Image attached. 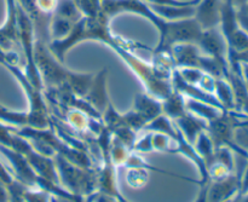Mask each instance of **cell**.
<instances>
[{
  "mask_svg": "<svg viewBox=\"0 0 248 202\" xmlns=\"http://www.w3.org/2000/svg\"><path fill=\"white\" fill-rule=\"evenodd\" d=\"M21 196L26 202H50L51 194L43 189L21 186Z\"/></svg>",
  "mask_w": 248,
  "mask_h": 202,
  "instance_id": "13",
  "label": "cell"
},
{
  "mask_svg": "<svg viewBox=\"0 0 248 202\" xmlns=\"http://www.w3.org/2000/svg\"><path fill=\"white\" fill-rule=\"evenodd\" d=\"M172 121H173L174 125L177 126V128L181 131L183 137L186 138L191 145L194 144L199 133L207 130V121H206L205 119L200 118V116L195 115V114L190 113V111H188V113L184 114L183 116Z\"/></svg>",
  "mask_w": 248,
  "mask_h": 202,
  "instance_id": "6",
  "label": "cell"
},
{
  "mask_svg": "<svg viewBox=\"0 0 248 202\" xmlns=\"http://www.w3.org/2000/svg\"><path fill=\"white\" fill-rule=\"evenodd\" d=\"M84 200H79V199L63 198V196H57V195H51L50 202H84Z\"/></svg>",
  "mask_w": 248,
  "mask_h": 202,
  "instance_id": "19",
  "label": "cell"
},
{
  "mask_svg": "<svg viewBox=\"0 0 248 202\" xmlns=\"http://www.w3.org/2000/svg\"><path fill=\"white\" fill-rule=\"evenodd\" d=\"M237 111H241V114H244V115L248 116V96L244 99V102H242L241 106L239 107Z\"/></svg>",
  "mask_w": 248,
  "mask_h": 202,
  "instance_id": "21",
  "label": "cell"
},
{
  "mask_svg": "<svg viewBox=\"0 0 248 202\" xmlns=\"http://www.w3.org/2000/svg\"><path fill=\"white\" fill-rule=\"evenodd\" d=\"M162 104V114L170 118L171 120L181 118L184 114L188 113L186 107V98L183 94H181L177 91H172L164 101H161Z\"/></svg>",
  "mask_w": 248,
  "mask_h": 202,
  "instance_id": "8",
  "label": "cell"
},
{
  "mask_svg": "<svg viewBox=\"0 0 248 202\" xmlns=\"http://www.w3.org/2000/svg\"><path fill=\"white\" fill-rule=\"evenodd\" d=\"M206 186L207 202H227L239 195L240 177L232 173L219 181H210Z\"/></svg>",
  "mask_w": 248,
  "mask_h": 202,
  "instance_id": "3",
  "label": "cell"
},
{
  "mask_svg": "<svg viewBox=\"0 0 248 202\" xmlns=\"http://www.w3.org/2000/svg\"><path fill=\"white\" fill-rule=\"evenodd\" d=\"M53 15L68 19L73 23H77L82 17L81 11L73 0H58Z\"/></svg>",
  "mask_w": 248,
  "mask_h": 202,
  "instance_id": "10",
  "label": "cell"
},
{
  "mask_svg": "<svg viewBox=\"0 0 248 202\" xmlns=\"http://www.w3.org/2000/svg\"><path fill=\"white\" fill-rule=\"evenodd\" d=\"M222 0H200L195 6L194 19L203 29L218 28L220 24Z\"/></svg>",
  "mask_w": 248,
  "mask_h": 202,
  "instance_id": "5",
  "label": "cell"
},
{
  "mask_svg": "<svg viewBox=\"0 0 248 202\" xmlns=\"http://www.w3.org/2000/svg\"><path fill=\"white\" fill-rule=\"evenodd\" d=\"M246 81V80H245ZM246 86H247V91H248V81H246Z\"/></svg>",
  "mask_w": 248,
  "mask_h": 202,
  "instance_id": "23",
  "label": "cell"
},
{
  "mask_svg": "<svg viewBox=\"0 0 248 202\" xmlns=\"http://www.w3.org/2000/svg\"><path fill=\"white\" fill-rule=\"evenodd\" d=\"M228 1L232 2V6H234L236 10H241L242 7L246 6V4L248 2V0H228Z\"/></svg>",
  "mask_w": 248,
  "mask_h": 202,
  "instance_id": "20",
  "label": "cell"
},
{
  "mask_svg": "<svg viewBox=\"0 0 248 202\" xmlns=\"http://www.w3.org/2000/svg\"><path fill=\"white\" fill-rule=\"evenodd\" d=\"M248 194V165L244 172V176L242 178H240V190H239V195L244 196Z\"/></svg>",
  "mask_w": 248,
  "mask_h": 202,
  "instance_id": "17",
  "label": "cell"
},
{
  "mask_svg": "<svg viewBox=\"0 0 248 202\" xmlns=\"http://www.w3.org/2000/svg\"><path fill=\"white\" fill-rule=\"evenodd\" d=\"M18 2L17 0H6L7 15L4 26L0 27V48L6 52L15 51V48L21 47L19 41V28H18Z\"/></svg>",
  "mask_w": 248,
  "mask_h": 202,
  "instance_id": "2",
  "label": "cell"
},
{
  "mask_svg": "<svg viewBox=\"0 0 248 202\" xmlns=\"http://www.w3.org/2000/svg\"><path fill=\"white\" fill-rule=\"evenodd\" d=\"M148 181H149V173L147 172V169H138V167L128 169L127 174H126V182L131 188H143L147 186Z\"/></svg>",
  "mask_w": 248,
  "mask_h": 202,
  "instance_id": "12",
  "label": "cell"
},
{
  "mask_svg": "<svg viewBox=\"0 0 248 202\" xmlns=\"http://www.w3.org/2000/svg\"><path fill=\"white\" fill-rule=\"evenodd\" d=\"M236 18H237V24H239L240 28H241L242 31H244L248 35V14H246L244 10H237Z\"/></svg>",
  "mask_w": 248,
  "mask_h": 202,
  "instance_id": "16",
  "label": "cell"
},
{
  "mask_svg": "<svg viewBox=\"0 0 248 202\" xmlns=\"http://www.w3.org/2000/svg\"><path fill=\"white\" fill-rule=\"evenodd\" d=\"M133 111L138 114L143 120L148 124L154 120L159 115L162 114V104L161 101L154 98L150 94H137L135 99V107Z\"/></svg>",
  "mask_w": 248,
  "mask_h": 202,
  "instance_id": "7",
  "label": "cell"
},
{
  "mask_svg": "<svg viewBox=\"0 0 248 202\" xmlns=\"http://www.w3.org/2000/svg\"><path fill=\"white\" fill-rule=\"evenodd\" d=\"M53 160L61 186L68 193L84 199L97 193L96 170L78 166L61 155H55Z\"/></svg>",
  "mask_w": 248,
  "mask_h": 202,
  "instance_id": "1",
  "label": "cell"
},
{
  "mask_svg": "<svg viewBox=\"0 0 248 202\" xmlns=\"http://www.w3.org/2000/svg\"><path fill=\"white\" fill-rule=\"evenodd\" d=\"M241 10H244V11L246 12V14H248V2H247V4H246V6H245V7H242Z\"/></svg>",
  "mask_w": 248,
  "mask_h": 202,
  "instance_id": "22",
  "label": "cell"
},
{
  "mask_svg": "<svg viewBox=\"0 0 248 202\" xmlns=\"http://www.w3.org/2000/svg\"><path fill=\"white\" fill-rule=\"evenodd\" d=\"M224 110H235V94L232 87L227 79H216L215 92H213Z\"/></svg>",
  "mask_w": 248,
  "mask_h": 202,
  "instance_id": "9",
  "label": "cell"
},
{
  "mask_svg": "<svg viewBox=\"0 0 248 202\" xmlns=\"http://www.w3.org/2000/svg\"><path fill=\"white\" fill-rule=\"evenodd\" d=\"M82 99L101 115L104 113L109 104L108 94H107V69L101 70L98 74L94 75L91 86Z\"/></svg>",
  "mask_w": 248,
  "mask_h": 202,
  "instance_id": "4",
  "label": "cell"
},
{
  "mask_svg": "<svg viewBox=\"0 0 248 202\" xmlns=\"http://www.w3.org/2000/svg\"><path fill=\"white\" fill-rule=\"evenodd\" d=\"M234 144L237 153L248 159V118L246 121H240L234 130Z\"/></svg>",
  "mask_w": 248,
  "mask_h": 202,
  "instance_id": "11",
  "label": "cell"
},
{
  "mask_svg": "<svg viewBox=\"0 0 248 202\" xmlns=\"http://www.w3.org/2000/svg\"><path fill=\"white\" fill-rule=\"evenodd\" d=\"M206 193H207V186H206V184H203V186H201V190H200V193H199L195 202H207V199H206ZM118 200H119V202H128L123 195H119Z\"/></svg>",
  "mask_w": 248,
  "mask_h": 202,
  "instance_id": "18",
  "label": "cell"
},
{
  "mask_svg": "<svg viewBox=\"0 0 248 202\" xmlns=\"http://www.w3.org/2000/svg\"><path fill=\"white\" fill-rule=\"evenodd\" d=\"M147 4L165 5V6H196L200 0H144Z\"/></svg>",
  "mask_w": 248,
  "mask_h": 202,
  "instance_id": "14",
  "label": "cell"
},
{
  "mask_svg": "<svg viewBox=\"0 0 248 202\" xmlns=\"http://www.w3.org/2000/svg\"><path fill=\"white\" fill-rule=\"evenodd\" d=\"M21 186L22 184L17 183V182H14V183L7 186V190H9L10 195V202H26L21 196Z\"/></svg>",
  "mask_w": 248,
  "mask_h": 202,
  "instance_id": "15",
  "label": "cell"
}]
</instances>
